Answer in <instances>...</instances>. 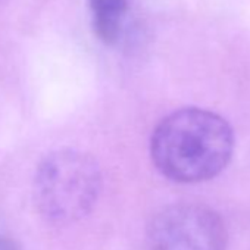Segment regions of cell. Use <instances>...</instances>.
<instances>
[{
    "label": "cell",
    "mask_w": 250,
    "mask_h": 250,
    "mask_svg": "<svg viewBox=\"0 0 250 250\" xmlns=\"http://www.w3.org/2000/svg\"><path fill=\"white\" fill-rule=\"evenodd\" d=\"M102 188V174L94 158L78 150L49 155L34 177V202L50 222H75L91 212Z\"/></svg>",
    "instance_id": "obj_2"
},
{
    "label": "cell",
    "mask_w": 250,
    "mask_h": 250,
    "mask_svg": "<svg viewBox=\"0 0 250 250\" xmlns=\"http://www.w3.org/2000/svg\"><path fill=\"white\" fill-rule=\"evenodd\" d=\"M234 152L229 124L206 109L184 107L164 118L150 140V155L167 178L193 184L216 177Z\"/></svg>",
    "instance_id": "obj_1"
},
{
    "label": "cell",
    "mask_w": 250,
    "mask_h": 250,
    "mask_svg": "<svg viewBox=\"0 0 250 250\" xmlns=\"http://www.w3.org/2000/svg\"><path fill=\"white\" fill-rule=\"evenodd\" d=\"M222 218L200 203H175L159 210L147 227L149 250H227Z\"/></svg>",
    "instance_id": "obj_3"
},
{
    "label": "cell",
    "mask_w": 250,
    "mask_h": 250,
    "mask_svg": "<svg viewBox=\"0 0 250 250\" xmlns=\"http://www.w3.org/2000/svg\"><path fill=\"white\" fill-rule=\"evenodd\" d=\"M0 250H21V247L9 237L0 235Z\"/></svg>",
    "instance_id": "obj_5"
},
{
    "label": "cell",
    "mask_w": 250,
    "mask_h": 250,
    "mask_svg": "<svg viewBox=\"0 0 250 250\" xmlns=\"http://www.w3.org/2000/svg\"><path fill=\"white\" fill-rule=\"evenodd\" d=\"M125 8L127 0H90L93 28L103 43L113 44L118 40Z\"/></svg>",
    "instance_id": "obj_4"
}]
</instances>
